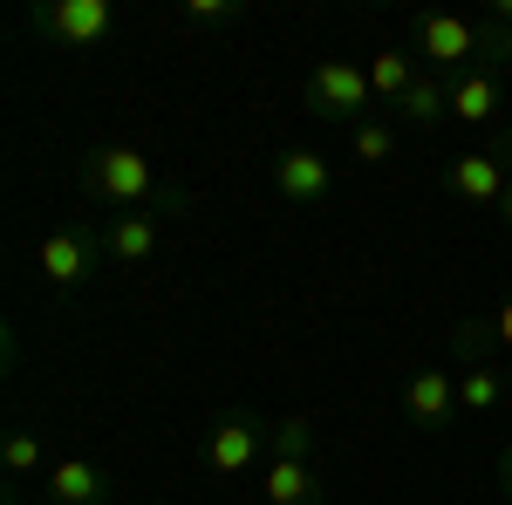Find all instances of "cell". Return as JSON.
Masks as SVG:
<instances>
[{
	"instance_id": "cell-14",
	"label": "cell",
	"mask_w": 512,
	"mask_h": 505,
	"mask_svg": "<svg viewBox=\"0 0 512 505\" xmlns=\"http://www.w3.org/2000/svg\"><path fill=\"white\" fill-rule=\"evenodd\" d=\"M48 492H55V505H96L103 499V471L89 465V458H62V465L48 471Z\"/></svg>"
},
{
	"instance_id": "cell-3",
	"label": "cell",
	"mask_w": 512,
	"mask_h": 505,
	"mask_svg": "<svg viewBox=\"0 0 512 505\" xmlns=\"http://www.w3.org/2000/svg\"><path fill=\"white\" fill-rule=\"evenodd\" d=\"M369 69H355L342 55H328L315 62V76H308V103H315V117H362L369 110Z\"/></svg>"
},
{
	"instance_id": "cell-8",
	"label": "cell",
	"mask_w": 512,
	"mask_h": 505,
	"mask_svg": "<svg viewBox=\"0 0 512 505\" xmlns=\"http://www.w3.org/2000/svg\"><path fill=\"white\" fill-rule=\"evenodd\" d=\"M82 273H89V239H82L76 226L41 239V280H48V287H76Z\"/></svg>"
},
{
	"instance_id": "cell-9",
	"label": "cell",
	"mask_w": 512,
	"mask_h": 505,
	"mask_svg": "<svg viewBox=\"0 0 512 505\" xmlns=\"http://www.w3.org/2000/svg\"><path fill=\"white\" fill-rule=\"evenodd\" d=\"M274 185H280V198H294V205H315V198H328V164H321L315 151H287L274 164Z\"/></svg>"
},
{
	"instance_id": "cell-10",
	"label": "cell",
	"mask_w": 512,
	"mask_h": 505,
	"mask_svg": "<svg viewBox=\"0 0 512 505\" xmlns=\"http://www.w3.org/2000/svg\"><path fill=\"white\" fill-rule=\"evenodd\" d=\"M103 246H110V260L137 267V260L158 253V219H151V212H117V219L103 226Z\"/></svg>"
},
{
	"instance_id": "cell-20",
	"label": "cell",
	"mask_w": 512,
	"mask_h": 505,
	"mask_svg": "<svg viewBox=\"0 0 512 505\" xmlns=\"http://www.w3.org/2000/svg\"><path fill=\"white\" fill-rule=\"evenodd\" d=\"M239 7L233 0H185V21H192V28H219V21H233Z\"/></svg>"
},
{
	"instance_id": "cell-13",
	"label": "cell",
	"mask_w": 512,
	"mask_h": 505,
	"mask_svg": "<svg viewBox=\"0 0 512 505\" xmlns=\"http://www.w3.org/2000/svg\"><path fill=\"white\" fill-rule=\"evenodd\" d=\"M458 403H465L472 417H492L499 403H512V396H506V376H499L485 355H472V362H465V376H458Z\"/></svg>"
},
{
	"instance_id": "cell-12",
	"label": "cell",
	"mask_w": 512,
	"mask_h": 505,
	"mask_svg": "<svg viewBox=\"0 0 512 505\" xmlns=\"http://www.w3.org/2000/svg\"><path fill=\"white\" fill-rule=\"evenodd\" d=\"M260 492H267V505H315L321 499V492H315V465H308V458H274Z\"/></svg>"
},
{
	"instance_id": "cell-16",
	"label": "cell",
	"mask_w": 512,
	"mask_h": 505,
	"mask_svg": "<svg viewBox=\"0 0 512 505\" xmlns=\"http://www.w3.org/2000/svg\"><path fill=\"white\" fill-rule=\"evenodd\" d=\"M410 82H417V62H410L403 48H383V55H369V89H376L383 103H403V96H410Z\"/></svg>"
},
{
	"instance_id": "cell-15",
	"label": "cell",
	"mask_w": 512,
	"mask_h": 505,
	"mask_svg": "<svg viewBox=\"0 0 512 505\" xmlns=\"http://www.w3.org/2000/svg\"><path fill=\"white\" fill-rule=\"evenodd\" d=\"M396 117H403V123H417V130H431L437 117H451V82L417 76V82H410V96L396 103Z\"/></svg>"
},
{
	"instance_id": "cell-2",
	"label": "cell",
	"mask_w": 512,
	"mask_h": 505,
	"mask_svg": "<svg viewBox=\"0 0 512 505\" xmlns=\"http://www.w3.org/2000/svg\"><path fill=\"white\" fill-rule=\"evenodd\" d=\"M82 185L96 198H117V205H130L137 212V198L158 192V164L144 151H130V144H110V151H96L89 164H82Z\"/></svg>"
},
{
	"instance_id": "cell-19",
	"label": "cell",
	"mask_w": 512,
	"mask_h": 505,
	"mask_svg": "<svg viewBox=\"0 0 512 505\" xmlns=\"http://www.w3.org/2000/svg\"><path fill=\"white\" fill-rule=\"evenodd\" d=\"M0 458H7V471H35V465H41V437H28V430H14V437L0 444Z\"/></svg>"
},
{
	"instance_id": "cell-18",
	"label": "cell",
	"mask_w": 512,
	"mask_h": 505,
	"mask_svg": "<svg viewBox=\"0 0 512 505\" xmlns=\"http://www.w3.org/2000/svg\"><path fill=\"white\" fill-rule=\"evenodd\" d=\"M308 437H315V430H308V417H287L267 444H274V458H308Z\"/></svg>"
},
{
	"instance_id": "cell-23",
	"label": "cell",
	"mask_w": 512,
	"mask_h": 505,
	"mask_svg": "<svg viewBox=\"0 0 512 505\" xmlns=\"http://www.w3.org/2000/svg\"><path fill=\"white\" fill-rule=\"evenodd\" d=\"M506 505H512V444H506Z\"/></svg>"
},
{
	"instance_id": "cell-22",
	"label": "cell",
	"mask_w": 512,
	"mask_h": 505,
	"mask_svg": "<svg viewBox=\"0 0 512 505\" xmlns=\"http://www.w3.org/2000/svg\"><path fill=\"white\" fill-rule=\"evenodd\" d=\"M499 219H506V226H512V185H506V198H499Z\"/></svg>"
},
{
	"instance_id": "cell-11",
	"label": "cell",
	"mask_w": 512,
	"mask_h": 505,
	"mask_svg": "<svg viewBox=\"0 0 512 505\" xmlns=\"http://www.w3.org/2000/svg\"><path fill=\"white\" fill-rule=\"evenodd\" d=\"M499 96H506V89H499L492 69H465V76L451 82V117L458 123H492L499 117Z\"/></svg>"
},
{
	"instance_id": "cell-4",
	"label": "cell",
	"mask_w": 512,
	"mask_h": 505,
	"mask_svg": "<svg viewBox=\"0 0 512 505\" xmlns=\"http://www.w3.org/2000/svg\"><path fill=\"white\" fill-rule=\"evenodd\" d=\"M506 185H512V137L499 144V151H465V157H451V192L465 198V205H492V212H499Z\"/></svg>"
},
{
	"instance_id": "cell-17",
	"label": "cell",
	"mask_w": 512,
	"mask_h": 505,
	"mask_svg": "<svg viewBox=\"0 0 512 505\" xmlns=\"http://www.w3.org/2000/svg\"><path fill=\"white\" fill-rule=\"evenodd\" d=\"M390 151H396L390 123H355V157H362V164H383Z\"/></svg>"
},
{
	"instance_id": "cell-21",
	"label": "cell",
	"mask_w": 512,
	"mask_h": 505,
	"mask_svg": "<svg viewBox=\"0 0 512 505\" xmlns=\"http://www.w3.org/2000/svg\"><path fill=\"white\" fill-rule=\"evenodd\" d=\"M492 335H499V342H506V349H512V301H506V308H499V314H492Z\"/></svg>"
},
{
	"instance_id": "cell-24",
	"label": "cell",
	"mask_w": 512,
	"mask_h": 505,
	"mask_svg": "<svg viewBox=\"0 0 512 505\" xmlns=\"http://www.w3.org/2000/svg\"><path fill=\"white\" fill-rule=\"evenodd\" d=\"M506 396H512V369H506Z\"/></svg>"
},
{
	"instance_id": "cell-6",
	"label": "cell",
	"mask_w": 512,
	"mask_h": 505,
	"mask_svg": "<svg viewBox=\"0 0 512 505\" xmlns=\"http://www.w3.org/2000/svg\"><path fill=\"white\" fill-rule=\"evenodd\" d=\"M260 430L246 424V417H226V424L205 437V471H219V478H233V471H246L253 458H260Z\"/></svg>"
},
{
	"instance_id": "cell-7",
	"label": "cell",
	"mask_w": 512,
	"mask_h": 505,
	"mask_svg": "<svg viewBox=\"0 0 512 505\" xmlns=\"http://www.w3.org/2000/svg\"><path fill=\"white\" fill-rule=\"evenodd\" d=\"M403 410H410L417 424H444V417L458 410V376H444V369H417V376L403 383Z\"/></svg>"
},
{
	"instance_id": "cell-1",
	"label": "cell",
	"mask_w": 512,
	"mask_h": 505,
	"mask_svg": "<svg viewBox=\"0 0 512 505\" xmlns=\"http://www.w3.org/2000/svg\"><path fill=\"white\" fill-rule=\"evenodd\" d=\"M417 48H424V62L465 76V62L485 55V48H506V35L485 28V21H472V14H444V7H437V14H417Z\"/></svg>"
},
{
	"instance_id": "cell-5",
	"label": "cell",
	"mask_w": 512,
	"mask_h": 505,
	"mask_svg": "<svg viewBox=\"0 0 512 505\" xmlns=\"http://www.w3.org/2000/svg\"><path fill=\"white\" fill-rule=\"evenodd\" d=\"M110 21H117L110 0H48L41 7V28L55 41H69V48H96V41L110 35Z\"/></svg>"
}]
</instances>
